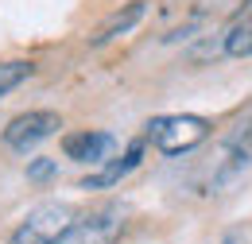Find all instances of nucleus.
<instances>
[{
  "label": "nucleus",
  "instance_id": "1",
  "mask_svg": "<svg viewBox=\"0 0 252 244\" xmlns=\"http://www.w3.org/2000/svg\"><path fill=\"white\" fill-rule=\"evenodd\" d=\"M144 140L163 155H187L194 148H202L210 140V121L198 113H171V117H156L148 124Z\"/></svg>",
  "mask_w": 252,
  "mask_h": 244
},
{
  "label": "nucleus",
  "instance_id": "2",
  "mask_svg": "<svg viewBox=\"0 0 252 244\" xmlns=\"http://www.w3.org/2000/svg\"><path fill=\"white\" fill-rule=\"evenodd\" d=\"M125 233V210L121 206H105V210H94L86 217H70L66 229L55 237L51 244H117Z\"/></svg>",
  "mask_w": 252,
  "mask_h": 244
},
{
  "label": "nucleus",
  "instance_id": "3",
  "mask_svg": "<svg viewBox=\"0 0 252 244\" xmlns=\"http://www.w3.org/2000/svg\"><path fill=\"white\" fill-rule=\"evenodd\" d=\"M63 128V117L55 109H32V113H20L4 124V148L28 155L32 148H39L43 140H51L55 132Z\"/></svg>",
  "mask_w": 252,
  "mask_h": 244
},
{
  "label": "nucleus",
  "instance_id": "4",
  "mask_svg": "<svg viewBox=\"0 0 252 244\" xmlns=\"http://www.w3.org/2000/svg\"><path fill=\"white\" fill-rule=\"evenodd\" d=\"M70 217H74L70 206H63V202H43V206H35L32 214L12 229V237L4 244H51L66 229Z\"/></svg>",
  "mask_w": 252,
  "mask_h": 244
},
{
  "label": "nucleus",
  "instance_id": "5",
  "mask_svg": "<svg viewBox=\"0 0 252 244\" xmlns=\"http://www.w3.org/2000/svg\"><path fill=\"white\" fill-rule=\"evenodd\" d=\"M63 152L66 159H74V163H105V159H113L117 152V136L113 132H97V128H86V132H70L63 140Z\"/></svg>",
  "mask_w": 252,
  "mask_h": 244
},
{
  "label": "nucleus",
  "instance_id": "6",
  "mask_svg": "<svg viewBox=\"0 0 252 244\" xmlns=\"http://www.w3.org/2000/svg\"><path fill=\"white\" fill-rule=\"evenodd\" d=\"M144 152H148V140H144V136L132 140L121 159H109L97 175H86V179H82V190H109V186H117L121 179H128V175L144 163Z\"/></svg>",
  "mask_w": 252,
  "mask_h": 244
},
{
  "label": "nucleus",
  "instance_id": "7",
  "mask_svg": "<svg viewBox=\"0 0 252 244\" xmlns=\"http://www.w3.org/2000/svg\"><path fill=\"white\" fill-rule=\"evenodd\" d=\"M252 167V128H241L233 140H229V148H225V163L218 167V175H214V186H229L233 179H241L245 171Z\"/></svg>",
  "mask_w": 252,
  "mask_h": 244
},
{
  "label": "nucleus",
  "instance_id": "8",
  "mask_svg": "<svg viewBox=\"0 0 252 244\" xmlns=\"http://www.w3.org/2000/svg\"><path fill=\"white\" fill-rule=\"evenodd\" d=\"M144 16H148V0H128L121 12H113V16H109V20L90 35V47H105V43H113V39L128 35V31L136 28Z\"/></svg>",
  "mask_w": 252,
  "mask_h": 244
},
{
  "label": "nucleus",
  "instance_id": "9",
  "mask_svg": "<svg viewBox=\"0 0 252 244\" xmlns=\"http://www.w3.org/2000/svg\"><path fill=\"white\" fill-rule=\"evenodd\" d=\"M221 51L229 59H249L252 55V28L249 24H233V28L221 35Z\"/></svg>",
  "mask_w": 252,
  "mask_h": 244
},
{
  "label": "nucleus",
  "instance_id": "10",
  "mask_svg": "<svg viewBox=\"0 0 252 244\" xmlns=\"http://www.w3.org/2000/svg\"><path fill=\"white\" fill-rule=\"evenodd\" d=\"M32 74H35V66H32V62H24V59L0 62V97H4V93H12L16 86H24Z\"/></svg>",
  "mask_w": 252,
  "mask_h": 244
},
{
  "label": "nucleus",
  "instance_id": "11",
  "mask_svg": "<svg viewBox=\"0 0 252 244\" xmlns=\"http://www.w3.org/2000/svg\"><path fill=\"white\" fill-rule=\"evenodd\" d=\"M59 175V159H47V155H39V159H32L28 163V183H51Z\"/></svg>",
  "mask_w": 252,
  "mask_h": 244
},
{
  "label": "nucleus",
  "instance_id": "12",
  "mask_svg": "<svg viewBox=\"0 0 252 244\" xmlns=\"http://www.w3.org/2000/svg\"><path fill=\"white\" fill-rule=\"evenodd\" d=\"M241 20H252V0L245 4V8H241V12H237V24H241Z\"/></svg>",
  "mask_w": 252,
  "mask_h": 244
},
{
  "label": "nucleus",
  "instance_id": "13",
  "mask_svg": "<svg viewBox=\"0 0 252 244\" xmlns=\"http://www.w3.org/2000/svg\"><path fill=\"white\" fill-rule=\"evenodd\" d=\"M221 244H245V241H241L237 233H229V237H225V241H221Z\"/></svg>",
  "mask_w": 252,
  "mask_h": 244
}]
</instances>
